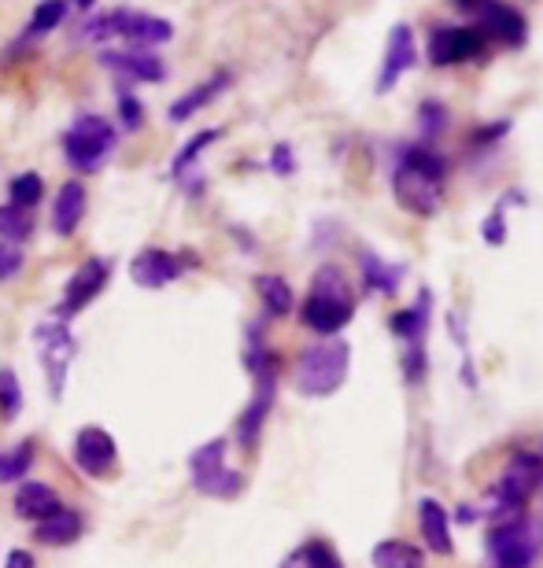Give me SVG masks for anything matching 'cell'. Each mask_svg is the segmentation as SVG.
<instances>
[{"label":"cell","instance_id":"1","mask_svg":"<svg viewBox=\"0 0 543 568\" xmlns=\"http://www.w3.org/2000/svg\"><path fill=\"white\" fill-rule=\"evenodd\" d=\"M444 185H448V159L433 152L425 144L403 148L400 163L392 174V192L395 203L403 211L418 214V219H433L444 203Z\"/></svg>","mask_w":543,"mask_h":568},{"label":"cell","instance_id":"2","mask_svg":"<svg viewBox=\"0 0 543 568\" xmlns=\"http://www.w3.org/2000/svg\"><path fill=\"white\" fill-rule=\"evenodd\" d=\"M352 314H355V295L348 288L344 270L322 266L319 274L311 277V292H308V300H303V311H300L303 325L322 336H336L352 322Z\"/></svg>","mask_w":543,"mask_h":568},{"label":"cell","instance_id":"3","mask_svg":"<svg viewBox=\"0 0 543 568\" xmlns=\"http://www.w3.org/2000/svg\"><path fill=\"white\" fill-rule=\"evenodd\" d=\"M78 38L82 41H108V38H127L133 49H152V44H167L174 38L171 19L152 16V11H133V8H111L100 11V16L86 19L78 27Z\"/></svg>","mask_w":543,"mask_h":568},{"label":"cell","instance_id":"4","mask_svg":"<svg viewBox=\"0 0 543 568\" xmlns=\"http://www.w3.org/2000/svg\"><path fill=\"white\" fill-rule=\"evenodd\" d=\"M352 347L336 336H325L322 344H311L296 362V392L308 399H325L348 381Z\"/></svg>","mask_w":543,"mask_h":568},{"label":"cell","instance_id":"5","mask_svg":"<svg viewBox=\"0 0 543 568\" xmlns=\"http://www.w3.org/2000/svg\"><path fill=\"white\" fill-rule=\"evenodd\" d=\"M115 144H119V130L104 115H78L63 130V159L78 174H93V170L104 166L108 155L115 152Z\"/></svg>","mask_w":543,"mask_h":568},{"label":"cell","instance_id":"6","mask_svg":"<svg viewBox=\"0 0 543 568\" xmlns=\"http://www.w3.org/2000/svg\"><path fill=\"white\" fill-rule=\"evenodd\" d=\"M33 347H38V358H41V369H44V381H49V395L52 403L63 399V388H67V369L78 355V344H74V333L67 328V322H41L33 328Z\"/></svg>","mask_w":543,"mask_h":568},{"label":"cell","instance_id":"7","mask_svg":"<svg viewBox=\"0 0 543 568\" xmlns=\"http://www.w3.org/2000/svg\"><path fill=\"white\" fill-rule=\"evenodd\" d=\"M189 473L200 495L237 498L244 491V476L225 465V439H208L189 454Z\"/></svg>","mask_w":543,"mask_h":568},{"label":"cell","instance_id":"8","mask_svg":"<svg viewBox=\"0 0 543 568\" xmlns=\"http://www.w3.org/2000/svg\"><path fill=\"white\" fill-rule=\"evenodd\" d=\"M489 554H492V568H533L540 554V539L529 520L511 517L492 528Z\"/></svg>","mask_w":543,"mask_h":568},{"label":"cell","instance_id":"9","mask_svg":"<svg viewBox=\"0 0 543 568\" xmlns=\"http://www.w3.org/2000/svg\"><path fill=\"white\" fill-rule=\"evenodd\" d=\"M108 277H111V263H108V258H86V263L71 274V281L63 284V295H60V303H56V314H52L56 322H71V317L82 314L86 306L93 303L100 292H104Z\"/></svg>","mask_w":543,"mask_h":568},{"label":"cell","instance_id":"10","mask_svg":"<svg viewBox=\"0 0 543 568\" xmlns=\"http://www.w3.org/2000/svg\"><path fill=\"white\" fill-rule=\"evenodd\" d=\"M540 473H543V465H540L536 454H514V458L506 462L503 480H500V487H495V509L506 514L503 520H511L517 509H522L525 498L536 491Z\"/></svg>","mask_w":543,"mask_h":568},{"label":"cell","instance_id":"11","mask_svg":"<svg viewBox=\"0 0 543 568\" xmlns=\"http://www.w3.org/2000/svg\"><path fill=\"white\" fill-rule=\"evenodd\" d=\"M489 49L484 33L477 27H433L429 30V63L433 67H455L466 60H477Z\"/></svg>","mask_w":543,"mask_h":568},{"label":"cell","instance_id":"12","mask_svg":"<svg viewBox=\"0 0 543 568\" xmlns=\"http://www.w3.org/2000/svg\"><path fill=\"white\" fill-rule=\"evenodd\" d=\"M74 462H78V469L86 476H93V480H108L119 465V447H115V439H111V432L100 425H86L74 439Z\"/></svg>","mask_w":543,"mask_h":568},{"label":"cell","instance_id":"13","mask_svg":"<svg viewBox=\"0 0 543 568\" xmlns=\"http://www.w3.org/2000/svg\"><path fill=\"white\" fill-rule=\"evenodd\" d=\"M100 67H108L111 74H119L122 85L163 82L167 78V63L152 49H104L100 52Z\"/></svg>","mask_w":543,"mask_h":568},{"label":"cell","instance_id":"14","mask_svg":"<svg viewBox=\"0 0 543 568\" xmlns=\"http://www.w3.org/2000/svg\"><path fill=\"white\" fill-rule=\"evenodd\" d=\"M484 41H500L506 49H522L529 41V22L517 8L503 0H481V27Z\"/></svg>","mask_w":543,"mask_h":568},{"label":"cell","instance_id":"15","mask_svg":"<svg viewBox=\"0 0 543 568\" xmlns=\"http://www.w3.org/2000/svg\"><path fill=\"white\" fill-rule=\"evenodd\" d=\"M185 274V263L174 252H163V247H144L141 255H133L130 263V277L138 288H167L171 281Z\"/></svg>","mask_w":543,"mask_h":568},{"label":"cell","instance_id":"16","mask_svg":"<svg viewBox=\"0 0 543 568\" xmlns=\"http://www.w3.org/2000/svg\"><path fill=\"white\" fill-rule=\"evenodd\" d=\"M418 60V44H414V30L400 22V27L389 30V44H384V63H381V78H378V93H392V85L411 71Z\"/></svg>","mask_w":543,"mask_h":568},{"label":"cell","instance_id":"17","mask_svg":"<svg viewBox=\"0 0 543 568\" xmlns=\"http://www.w3.org/2000/svg\"><path fill=\"white\" fill-rule=\"evenodd\" d=\"M433 322V292H418L414 306L392 317V333L403 339V351H425V333Z\"/></svg>","mask_w":543,"mask_h":568},{"label":"cell","instance_id":"18","mask_svg":"<svg viewBox=\"0 0 543 568\" xmlns=\"http://www.w3.org/2000/svg\"><path fill=\"white\" fill-rule=\"evenodd\" d=\"M86 207H89V196H86L82 181H63L60 192H56V203H52L56 236H74V230L86 219Z\"/></svg>","mask_w":543,"mask_h":568},{"label":"cell","instance_id":"19","mask_svg":"<svg viewBox=\"0 0 543 568\" xmlns=\"http://www.w3.org/2000/svg\"><path fill=\"white\" fill-rule=\"evenodd\" d=\"M230 82H233L230 71H214L208 82L192 85L185 97H178L174 104H171V111H167V119H171V122H189L192 115H197V111L208 108L211 100H219L225 89H230Z\"/></svg>","mask_w":543,"mask_h":568},{"label":"cell","instance_id":"20","mask_svg":"<svg viewBox=\"0 0 543 568\" xmlns=\"http://www.w3.org/2000/svg\"><path fill=\"white\" fill-rule=\"evenodd\" d=\"M60 509H63L60 495H56L49 484L27 480L16 491V514L22 520H33V525H41V520H49L52 514H60Z\"/></svg>","mask_w":543,"mask_h":568},{"label":"cell","instance_id":"21","mask_svg":"<svg viewBox=\"0 0 543 568\" xmlns=\"http://www.w3.org/2000/svg\"><path fill=\"white\" fill-rule=\"evenodd\" d=\"M418 525H422V536H425V547L433 554H451V517L448 509L436 503V498H422L418 503Z\"/></svg>","mask_w":543,"mask_h":568},{"label":"cell","instance_id":"22","mask_svg":"<svg viewBox=\"0 0 543 568\" xmlns=\"http://www.w3.org/2000/svg\"><path fill=\"white\" fill-rule=\"evenodd\" d=\"M82 531H86L82 514H74V509H60V514H52L49 520L33 525V539L44 542V547H71V542L82 539Z\"/></svg>","mask_w":543,"mask_h":568},{"label":"cell","instance_id":"23","mask_svg":"<svg viewBox=\"0 0 543 568\" xmlns=\"http://www.w3.org/2000/svg\"><path fill=\"white\" fill-rule=\"evenodd\" d=\"M359 266H362V281H366L370 292L392 295L395 288H400V281H403V266L400 263H384L381 255L362 252L359 255Z\"/></svg>","mask_w":543,"mask_h":568},{"label":"cell","instance_id":"24","mask_svg":"<svg viewBox=\"0 0 543 568\" xmlns=\"http://www.w3.org/2000/svg\"><path fill=\"white\" fill-rule=\"evenodd\" d=\"M370 565L373 568H425V554L403 539H381L378 547L370 550Z\"/></svg>","mask_w":543,"mask_h":568},{"label":"cell","instance_id":"25","mask_svg":"<svg viewBox=\"0 0 543 568\" xmlns=\"http://www.w3.org/2000/svg\"><path fill=\"white\" fill-rule=\"evenodd\" d=\"M222 138V130H200L197 138H189L185 144H181V152L174 155V163H171V178L181 181V185H189L192 181V170H197V159L208 152V148Z\"/></svg>","mask_w":543,"mask_h":568},{"label":"cell","instance_id":"26","mask_svg":"<svg viewBox=\"0 0 543 568\" xmlns=\"http://www.w3.org/2000/svg\"><path fill=\"white\" fill-rule=\"evenodd\" d=\"M63 19H67V0H41V4L33 8L27 30H22V44L38 41V38H44V33H52Z\"/></svg>","mask_w":543,"mask_h":568},{"label":"cell","instance_id":"27","mask_svg":"<svg viewBox=\"0 0 543 568\" xmlns=\"http://www.w3.org/2000/svg\"><path fill=\"white\" fill-rule=\"evenodd\" d=\"M255 292H259V300H263L270 317H285L292 311V288L285 284V277H278V274L255 277Z\"/></svg>","mask_w":543,"mask_h":568},{"label":"cell","instance_id":"28","mask_svg":"<svg viewBox=\"0 0 543 568\" xmlns=\"http://www.w3.org/2000/svg\"><path fill=\"white\" fill-rule=\"evenodd\" d=\"M33 454H38V447H33V439H22V443H16L11 450H0V484H16V480H22V476L30 473V465H33Z\"/></svg>","mask_w":543,"mask_h":568},{"label":"cell","instance_id":"29","mask_svg":"<svg viewBox=\"0 0 543 568\" xmlns=\"http://www.w3.org/2000/svg\"><path fill=\"white\" fill-rule=\"evenodd\" d=\"M33 236V211L11 207V203H0V241L8 244H22Z\"/></svg>","mask_w":543,"mask_h":568},{"label":"cell","instance_id":"30","mask_svg":"<svg viewBox=\"0 0 543 568\" xmlns=\"http://www.w3.org/2000/svg\"><path fill=\"white\" fill-rule=\"evenodd\" d=\"M44 196V181L41 174H33V170H27V174H16L8 185V203L11 207H22V211H33Z\"/></svg>","mask_w":543,"mask_h":568},{"label":"cell","instance_id":"31","mask_svg":"<svg viewBox=\"0 0 543 568\" xmlns=\"http://www.w3.org/2000/svg\"><path fill=\"white\" fill-rule=\"evenodd\" d=\"M281 568H344L341 558H336V550L330 542H303V547L292 554V558L281 565Z\"/></svg>","mask_w":543,"mask_h":568},{"label":"cell","instance_id":"32","mask_svg":"<svg viewBox=\"0 0 543 568\" xmlns=\"http://www.w3.org/2000/svg\"><path fill=\"white\" fill-rule=\"evenodd\" d=\"M22 414V384L16 377V369H0V417L16 422Z\"/></svg>","mask_w":543,"mask_h":568},{"label":"cell","instance_id":"33","mask_svg":"<svg viewBox=\"0 0 543 568\" xmlns=\"http://www.w3.org/2000/svg\"><path fill=\"white\" fill-rule=\"evenodd\" d=\"M514 200H522L517 192H506V196L495 203V211L484 219V225H481V236H484V244H506V207H511Z\"/></svg>","mask_w":543,"mask_h":568},{"label":"cell","instance_id":"34","mask_svg":"<svg viewBox=\"0 0 543 568\" xmlns=\"http://www.w3.org/2000/svg\"><path fill=\"white\" fill-rule=\"evenodd\" d=\"M119 126L122 133H138L144 126V108H141V100L130 93L127 85H119Z\"/></svg>","mask_w":543,"mask_h":568},{"label":"cell","instance_id":"35","mask_svg":"<svg viewBox=\"0 0 543 568\" xmlns=\"http://www.w3.org/2000/svg\"><path fill=\"white\" fill-rule=\"evenodd\" d=\"M27 266V255H22L19 244H8L0 241V281H16Z\"/></svg>","mask_w":543,"mask_h":568},{"label":"cell","instance_id":"36","mask_svg":"<svg viewBox=\"0 0 543 568\" xmlns=\"http://www.w3.org/2000/svg\"><path fill=\"white\" fill-rule=\"evenodd\" d=\"M448 126V108L440 100H425L422 104V133L425 138H440Z\"/></svg>","mask_w":543,"mask_h":568},{"label":"cell","instance_id":"37","mask_svg":"<svg viewBox=\"0 0 543 568\" xmlns=\"http://www.w3.org/2000/svg\"><path fill=\"white\" fill-rule=\"evenodd\" d=\"M270 170H274L278 178H289L292 170H296V159H292V148L289 144H278L274 152H270Z\"/></svg>","mask_w":543,"mask_h":568},{"label":"cell","instance_id":"38","mask_svg":"<svg viewBox=\"0 0 543 568\" xmlns=\"http://www.w3.org/2000/svg\"><path fill=\"white\" fill-rule=\"evenodd\" d=\"M4 568H38V561H33L30 550H8Z\"/></svg>","mask_w":543,"mask_h":568},{"label":"cell","instance_id":"39","mask_svg":"<svg viewBox=\"0 0 543 568\" xmlns=\"http://www.w3.org/2000/svg\"><path fill=\"white\" fill-rule=\"evenodd\" d=\"M74 4H78V8H86V11H89V8H93V0H74Z\"/></svg>","mask_w":543,"mask_h":568},{"label":"cell","instance_id":"40","mask_svg":"<svg viewBox=\"0 0 543 568\" xmlns=\"http://www.w3.org/2000/svg\"><path fill=\"white\" fill-rule=\"evenodd\" d=\"M540 465H543V458H540ZM540 487H543V473H540Z\"/></svg>","mask_w":543,"mask_h":568}]
</instances>
